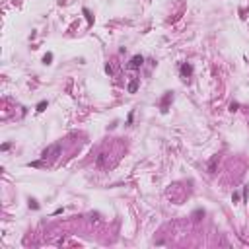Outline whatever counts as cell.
<instances>
[{"instance_id":"6da1fadb","label":"cell","mask_w":249,"mask_h":249,"mask_svg":"<svg viewBox=\"0 0 249 249\" xmlns=\"http://www.w3.org/2000/svg\"><path fill=\"white\" fill-rule=\"evenodd\" d=\"M60 154V144H53L49 148L43 150L41 154V162H53V160H57V156Z\"/></svg>"},{"instance_id":"7a4b0ae2","label":"cell","mask_w":249,"mask_h":249,"mask_svg":"<svg viewBox=\"0 0 249 249\" xmlns=\"http://www.w3.org/2000/svg\"><path fill=\"white\" fill-rule=\"evenodd\" d=\"M142 64H144V57H142V55H134L131 59V62H129V68H131V70H136V68H140Z\"/></svg>"},{"instance_id":"3957f363","label":"cell","mask_w":249,"mask_h":249,"mask_svg":"<svg viewBox=\"0 0 249 249\" xmlns=\"http://www.w3.org/2000/svg\"><path fill=\"white\" fill-rule=\"evenodd\" d=\"M191 74H193V66L187 64V62H185V64H181V78L187 80V78L191 76Z\"/></svg>"},{"instance_id":"277c9868","label":"cell","mask_w":249,"mask_h":249,"mask_svg":"<svg viewBox=\"0 0 249 249\" xmlns=\"http://www.w3.org/2000/svg\"><path fill=\"white\" fill-rule=\"evenodd\" d=\"M138 90V78H132L131 84H129V93H134Z\"/></svg>"},{"instance_id":"5b68a950","label":"cell","mask_w":249,"mask_h":249,"mask_svg":"<svg viewBox=\"0 0 249 249\" xmlns=\"http://www.w3.org/2000/svg\"><path fill=\"white\" fill-rule=\"evenodd\" d=\"M51 60H53V55L51 53H47L45 57H43V62H45V64H51Z\"/></svg>"},{"instance_id":"8992f818","label":"cell","mask_w":249,"mask_h":249,"mask_svg":"<svg viewBox=\"0 0 249 249\" xmlns=\"http://www.w3.org/2000/svg\"><path fill=\"white\" fill-rule=\"evenodd\" d=\"M45 107H47V101H41V103L37 105V111H39V113H41V111H45Z\"/></svg>"}]
</instances>
